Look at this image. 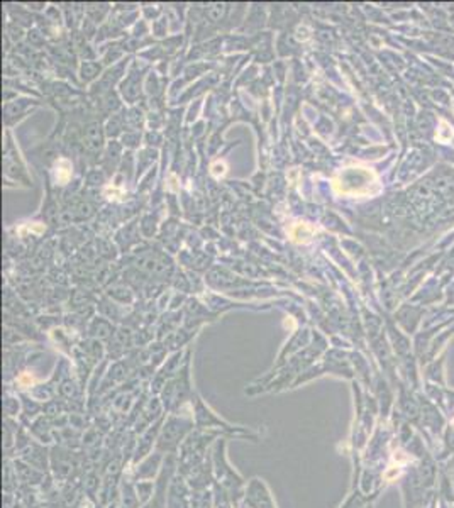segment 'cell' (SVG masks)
Instances as JSON below:
<instances>
[{
    "instance_id": "cell-3",
    "label": "cell",
    "mask_w": 454,
    "mask_h": 508,
    "mask_svg": "<svg viewBox=\"0 0 454 508\" xmlns=\"http://www.w3.org/2000/svg\"><path fill=\"white\" fill-rule=\"evenodd\" d=\"M246 495H248V503L253 508H275L270 493L266 491V488H264V484L260 480H253L249 483Z\"/></svg>"
},
{
    "instance_id": "cell-4",
    "label": "cell",
    "mask_w": 454,
    "mask_h": 508,
    "mask_svg": "<svg viewBox=\"0 0 454 508\" xmlns=\"http://www.w3.org/2000/svg\"><path fill=\"white\" fill-rule=\"evenodd\" d=\"M172 471H173V457L168 461V464L165 466V469H163L160 483H158L156 495L153 496V500H151V502L147 503L145 508H165L166 487H168V480L172 478Z\"/></svg>"
},
{
    "instance_id": "cell-7",
    "label": "cell",
    "mask_w": 454,
    "mask_h": 508,
    "mask_svg": "<svg viewBox=\"0 0 454 508\" xmlns=\"http://www.w3.org/2000/svg\"><path fill=\"white\" fill-rule=\"evenodd\" d=\"M156 432H158V426H154V429H151L149 432H147V434L145 435V439H143V441L139 442L138 453H136V461H138L141 456H145L147 451H149L151 439H154V435H156Z\"/></svg>"
},
{
    "instance_id": "cell-1",
    "label": "cell",
    "mask_w": 454,
    "mask_h": 508,
    "mask_svg": "<svg viewBox=\"0 0 454 508\" xmlns=\"http://www.w3.org/2000/svg\"><path fill=\"white\" fill-rule=\"evenodd\" d=\"M190 429L192 422L172 417V419L165 424V427H163V434L160 441H158V447H160L161 451H175L176 446L180 444L181 439L185 437V434H187Z\"/></svg>"
},
{
    "instance_id": "cell-8",
    "label": "cell",
    "mask_w": 454,
    "mask_h": 508,
    "mask_svg": "<svg viewBox=\"0 0 454 508\" xmlns=\"http://www.w3.org/2000/svg\"><path fill=\"white\" fill-rule=\"evenodd\" d=\"M124 508H134L136 507V498H134V493H132L131 487H124Z\"/></svg>"
},
{
    "instance_id": "cell-9",
    "label": "cell",
    "mask_w": 454,
    "mask_h": 508,
    "mask_svg": "<svg viewBox=\"0 0 454 508\" xmlns=\"http://www.w3.org/2000/svg\"><path fill=\"white\" fill-rule=\"evenodd\" d=\"M151 491H153V484H151V483H145V484L139 483L138 484V493L141 495V496H139V498H141V502L147 500V496L151 495Z\"/></svg>"
},
{
    "instance_id": "cell-5",
    "label": "cell",
    "mask_w": 454,
    "mask_h": 508,
    "mask_svg": "<svg viewBox=\"0 0 454 508\" xmlns=\"http://www.w3.org/2000/svg\"><path fill=\"white\" fill-rule=\"evenodd\" d=\"M197 426H199V427L219 426V427H224V429L233 430V429H230V427H227L221 419H217V417H215L214 413H212L209 410V408L203 407V405L200 403V401H199V405H197Z\"/></svg>"
},
{
    "instance_id": "cell-2",
    "label": "cell",
    "mask_w": 454,
    "mask_h": 508,
    "mask_svg": "<svg viewBox=\"0 0 454 508\" xmlns=\"http://www.w3.org/2000/svg\"><path fill=\"white\" fill-rule=\"evenodd\" d=\"M215 471H217L219 480H222V484L226 488H230V491L237 493V490L241 488V480L236 476V473L233 471V468H229L227 464L226 457H224V451H222V444H217V449H215Z\"/></svg>"
},
{
    "instance_id": "cell-6",
    "label": "cell",
    "mask_w": 454,
    "mask_h": 508,
    "mask_svg": "<svg viewBox=\"0 0 454 508\" xmlns=\"http://www.w3.org/2000/svg\"><path fill=\"white\" fill-rule=\"evenodd\" d=\"M158 466H160V456L149 457V460H147L145 462V464L141 466V469H139L138 476H141V478H151V476H154V473L158 471Z\"/></svg>"
}]
</instances>
